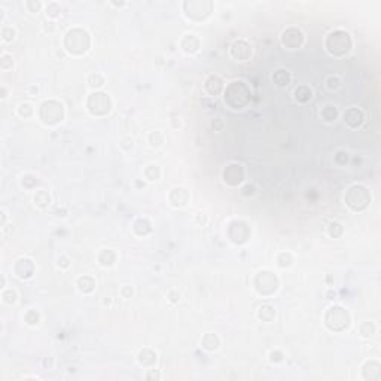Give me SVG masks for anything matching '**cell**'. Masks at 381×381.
I'll list each match as a JSON object with an SVG mask.
<instances>
[{"instance_id": "obj_26", "label": "cell", "mask_w": 381, "mask_h": 381, "mask_svg": "<svg viewBox=\"0 0 381 381\" xmlns=\"http://www.w3.org/2000/svg\"><path fill=\"white\" fill-rule=\"evenodd\" d=\"M271 81L277 88H287L290 82H292V73L286 69H279L273 73Z\"/></svg>"}, {"instance_id": "obj_24", "label": "cell", "mask_w": 381, "mask_h": 381, "mask_svg": "<svg viewBox=\"0 0 381 381\" xmlns=\"http://www.w3.org/2000/svg\"><path fill=\"white\" fill-rule=\"evenodd\" d=\"M52 203V195L50 191L47 189H37L33 194V204L39 209V210H47Z\"/></svg>"}, {"instance_id": "obj_20", "label": "cell", "mask_w": 381, "mask_h": 381, "mask_svg": "<svg viewBox=\"0 0 381 381\" xmlns=\"http://www.w3.org/2000/svg\"><path fill=\"white\" fill-rule=\"evenodd\" d=\"M158 362V353H156L153 348L150 347H143L139 353H137V364L145 368V369H149V368H153Z\"/></svg>"}, {"instance_id": "obj_16", "label": "cell", "mask_w": 381, "mask_h": 381, "mask_svg": "<svg viewBox=\"0 0 381 381\" xmlns=\"http://www.w3.org/2000/svg\"><path fill=\"white\" fill-rule=\"evenodd\" d=\"M343 119H344V124L350 130H359L365 124L366 116H365V112L362 109H359V107H348V109L344 110Z\"/></svg>"}, {"instance_id": "obj_45", "label": "cell", "mask_w": 381, "mask_h": 381, "mask_svg": "<svg viewBox=\"0 0 381 381\" xmlns=\"http://www.w3.org/2000/svg\"><path fill=\"white\" fill-rule=\"evenodd\" d=\"M0 36H2V40L6 43L14 42L17 39V30L14 27H3L2 32H0Z\"/></svg>"}, {"instance_id": "obj_23", "label": "cell", "mask_w": 381, "mask_h": 381, "mask_svg": "<svg viewBox=\"0 0 381 381\" xmlns=\"http://www.w3.org/2000/svg\"><path fill=\"white\" fill-rule=\"evenodd\" d=\"M199 347L209 351V353H213V351H217L220 348V338L217 333H213V332H207L203 335V338L199 341Z\"/></svg>"}, {"instance_id": "obj_1", "label": "cell", "mask_w": 381, "mask_h": 381, "mask_svg": "<svg viewBox=\"0 0 381 381\" xmlns=\"http://www.w3.org/2000/svg\"><path fill=\"white\" fill-rule=\"evenodd\" d=\"M223 104L231 110H244L249 107L252 101V89L244 81H232L225 85V89L222 93Z\"/></svg>"}, {"instance_id": "obj_38", "label": "cell", "mask_w": 381, "mask_h": 381, "mask_svg": "<svg viewBox=\"0 0 381 381\" xmlns=\"http://www.w3.org/2000/svg\"><path fill=\"white\" fill-rule=\"evenodd\" d=\"M61 11H63V8H61V5L58 2H50V3L45 5V14H47V17L51 18V19L60 18L61 17Z\"/></svg>"}, {"instance_id": "obj_46", "label": "cell", "mask_w": 381, "mask_h": 381, "mask_svg": "<svg viewBox=\"0 0 381 381\" xmlns=\"http://www.w3.org/2000/svg\"><path fill=\"white\" fill-rule=\"evenodd\" d=\"M240 194L243 197H248V198L255 197L256 195V186L253 183H243L241 188H240Z\"/></svg>"}, {"instance_id": "obj_54", "label": "cell", "mask_w": 381, "mask_h": 381, "mask_svg": "<svg viewBox=\"0 0 381 381\" xmlns=\"http://www.w3.org/2000/svg\"><path fill=\"white\" fill-rule=\"evenodd\" d=\"M29 94L33 96V97L37 96V94H39V88H37L36 85H30V86H29Z\"/></svg>"}, {"instance_id": "obj_21", "label": "cell", "mask_w": 381, "mask_h": 381, "mask_svg": "<svg viewBox=\"0 0 381 381\" xmlns=\"http://www.w3.org/2000/svg\"><path fill=\"white\" fill-rule=\"evenodd\" d=\"M96 284H97L96 279L93 276H88V274L79 276L75 280V286L78 289V292L82 294V295H91L96 290Z\"/></svg>"}, {"instance_id": "obj_31", "label": "cell", "mask_w": 381, "mask_h": 381, "mask_svg": "<svg viewBox=\"0 0 381 381\" xmlns=\"http://www.w3.org/2000/svg\"><path fill=\"white\" fill-rule=\"evenodd\" d=\"M320 118H322L325 122H328V124L335 122V121L340 118V110L335 107V106H332V104H326V106H323L322 110H320Z\"/></svg>"}, {"instance_id": "obj_58", "label": "cell", "mask_w": 381, "mask_h": 381, "mask_svg": "<svg viewBox=\"0 0 381 381\" xmlns=\"http://www.w3.org/2000/svg\"><path fill=\"white\" fill-rule=\"evenodd\" d=\"M136 186H139V188H145V186H146V183H145V182H143V183H142V182H139V181H136Z\"/></svg>"}, {"instance_id": "obj_49", "label": "cell", "mask_w": 381, "mask_h": 381, "mask_svg": "<svg viewBox=\"0 0 381 381\" xmlns=\"http://www.w3.org/2000/svg\"><path fill=\"white\" fill-rule=\"evenodd\" d=\"M72 265L69 256H66V255H61L58 259H57V266L60 268V270H69Z\"/></svg>"}, {"instance_id": "obj_43", "label": "cell", "mask_w": 381, "mask_h": 381, "mask_svg": "<svg viewBox=\"0 0 381 381\" xmlns=\"http://www.w3.org/2000/svg\"><path fill=\"white\" fill-rule=\"evenodd\" d=\"M14 57L11 54H2V57H0V69H2L3 72H8L11 69H14Z\"/></svg>"}, {"instance_id": "obj_5", "label": "cell", "mask_w": 381, "mask_h": 381, "mask_svg": "<svg viewBox=\"0 0 381 381\" xmlns=\"http://www.w3.org/2000/svg\"><path fill=\"white\" fill-rule=\"evenodd\" d=\"M344 203L353 213H364L372 204V194L368 186L362 183L350 185L344 192Z\"/></svg>"}, {"instance_id": "obj_40", "label": "cell", "mask_w": 381, "mask_h": 381, "mask_svg": "<svg viewBox=\"0 0 381 381\" xmlns=\"http://www.w3.org/2000/svg\"><path fill=\"white\" fill-rule=\"evenodd\" d=\"M325 85H326V89H328V91H331V93L338 91V89L343 86V79L340 76H337V75H331V76L326 78Z\"/></svg>"}, {"instance_id": "obj_56", "label": "cell", "mask_w": 381, "mask_h": 381, "mask_svg": "<svg viewBox=\"0 0 381 381\" xmlns=\"http://www.w3.org/2000/svg\"><path fill=\"white\" fill-rule=\"evenodd\" d=\"M0 91H2V96H0V97H2V100H5V99L8 97V88H6L5 85H2V88H0Z\"/></svg>"}, {"instance_id": "obj_33", "label": "cell", "mask_w": 381, "mask_h": 381, "mask_svg": "<svg viewBox=\"0 0 381 381\" xmlns=\"http://www.w3.org/2000/svg\"><path fill=\"white\" fill-rule=\"evenodd\" d=\"M326 234H328L329 238H333V240L341 238L343 234H344V225L341 222H338V220H332V222L328 223Z\"/></svg>"}, {"instance_id": "obj_50", "label": "cell", "mask_w": 381, "mask_h": 381, "mask_svg": "<svg viewBox=\"0 0 381 381\" xmlns=\"http://www.w3.org/2000/svg\"><path fill=\"white\" fill-rule=\"evenodd\" d=\"M145 378H146V380H160V378H161V374H160L158 369H155V366H153V368H149V369H148Z\"/></svg>"}, {"instance_id": "obj_44", "label": "cell", "mask_w": 381, "mask_h": 381, "mask_svg": "<svg viewBox=\"0 0 381 381\" xmlns=\"http://www.w3.org/2000/svg\"><path fill=\"white\" fill-rule=\"evenodd\" d=\"M284 353L282 351V350H271L270 351V354H268V361H270L271 364H274V365H279V364H283L284 362Z\"/></svg>"}, {"instance_id": "obj_12", "label": "cell", "mask_w": 381, "mask_h": 381, "mask_svg": "<svg viewBox=\"0 0 381 381\" xmlns=\"http://www.w3.org/2000/svg\"><path fill=\"white\" fill-rule=\"evenodd\" d=\"M280 43L283 48L290 50V51L299 50L305 43V34L299 27H295V26L286 27L280 34Z\"/></svg>"}, {"instance_id": "obj_36", "label": "cell", "mask_w": 381, "mask_h": 381, "mask_svg": "<svg viewBox=\"0 0 381 381\" xmlns=\"http://www.w3.org/2000/svg\"><path fill=\"white\" fill-rule=\"evenodd\" d=\"M40 320H42V316H40V313L36 310V308H30L26 311V315H24V323L30 328H36L40 325Z\"/></svg>"}, {"instance_id": "obj_22", "label": "cell", "mask_w": 381, "mask_h": 381, "mask_svg": "<svg viewBox=\"0 0 381 381\" xmlns=\"http://www.w3.org/2000/svg\"><path fill=\"white\" fill-rule=\"evenodd\" d=\"M153 228H152V223L149 219L146 217H139L133 222V234L139 237V238H145L148 237L149 234H152Z\"/></svg>"}, {"instance_id": "obj_8", "label": "cell", "mask_w": 381, "mask_h": 381, "mask_svg": "<svg viewBox=\"0 0 381 381\" xmlns=\"http://www.w3.org/2000/svg\"><path fill=\"white\" fill-rule=\"evenodd\" d=\"M85 109L91 116L103 118L114 110V100H112L110 94H107L103 89H100V91H91L86 96Z\"/></svg>"}, {"instance_id": "obj_52", "label": "cell", "mask_w": 381, "mask_h": 381, "mask_svg": "<svg viewBox=\"0 0 381 381\" xmlns=\"http://www.w3.org/2000/svg\"><path fill=\"white\" fill-rule=\"evenodd\" d=\"M133 295H134V289L131 287V286H122V289H121V297L122 298H125V299H130V298H133Z\"/></svg>"}, {"instance_id": "obj_27", "label": "cell", "mask_w": 381, "mask_h": 381, "mask_svg": "<svg viewBox=\"0 0 381 381\" xmlns=\"http://www.w3.org/2000/svg\"><path fill=\"white\" fill-rule=\"evenodd\" d=\"M313 89L308 85H299L294 89V100L299 104H307L313 99Z\"/></svg>"}, {"instance_id": "obj_9", "label": "cell", "mask_w": 381, "mask_h": 381, "mask_svg": "<svg viewBox=\"0 0 381 381\" xmlns=\"http://www.w3.org/2000/svg\"><path fill=\"white\" fill-rule=\"evenodd\" d=\"M255 292L262 298H273L280 289V279L271 270H259L252 280Z\"/></svg>"}, {"instance_id": "obj_19", "label": "cell", "mask_w": 381, "mask_h": 381, "mask_svg": "<svg viewBox=\"0 0 381 381\" xmlns=\"http://www.w3.org/2000/svg\"><path fill=\"white\" fill-rule=\"evenodd\" d=\"M361 378L364 381H380L381 380V364L377 359L365 361L361 368Z\"/></svg>"}, {"instance_id": "obj_57", "label": "cell", "mask_w": 381, "mask_h": 381, "mask_svg": "<svg viewBox=\"0 0 381 381\" xmlns=\"http://www.w3.org/2000/svg\"><path fill=\"white\" fill-rule=\"evenodd\" d=\"M110 5H112V6H116V8H124V6H127V3H125V2H121V3L110 2Z\"/></svg>"}, {"instance_id": "obj_42", "label": "cell", "mask_w": 381, "mask_h": 381, "mask_svg": "<svg viewBox=\"0 0 381 381\" xmlns=\"http://www.w3.org/2000/svg\"><path fill=\"white\" fill-rule=\"evenodd\" d=\"M37 183H39L37 177L34 174H32V173L24 174V176H22V179H21V185L24 186L26 189H34Z\"/></svg>"}, {"instance_id": "obj_7", "label": "cell", "mask_w": 381, "mask_h": 381, "mask_svg": "<svg viewBox=\"0 0 381 381\" xmlns=\"http://www.w3.org/2000/svg\"><path fill=\"white\" fill-rule=\"evenodd\" d=\"M182 11L188 21L201 24L213 15L215 2L212 0H185L182 3Z\"/></svg>"}, {"instance_id": "obj_11", "label": "cell", "mask_w": 381, "mask_h": 381, "mask_svg": "<svg viewBox=\"0 0 381 381\" xmlns=\"http://www.w3.org/2000/svg\"><path fill=\"white\" fill-rule=\"evenodd\" d=\"M220 177L228 188H238L246 182V168L238 163H228L222 168Z\"/></svg>"}, {"instance_id": "obj_2", "label": "cell", "mask_w": 381, "mask_h": 381, "mask_svg": "<svg viewBox=\"0 0 381 381\" xmlns=\"http://www.w3.org/2000/svg\"><path fill=\"white\" fill-rule=\"evenodd\" d=\"M93 39L89 32L83 27H72L64 33L63 48L72 57H83L91 50Z\"/></svg>"}, {"instance_id": "obj_15", "label": "cell", "mask_w": 381, "mask_h": 381, "mask_svg": "<svg viewBox=\"0 0 381 381\" xmlns=\"http://www.w3.org/2000/svg\"><path fill=\"white\" fill-rule=\"evenodd\" d=\"M12 273L21 280H30L36 273V265L30 258H18L12 265Z\"/></svg>"}, {"instance_id": "obj_17", "label": "cell", "mask_w": 381, "mask_h": 381, "mask_svg": "<svg viewBox=\"0 0 381 381\" xmlns=\"http://www.w3.org/2000/svg\"><path fill=\"white\" fill-rule=\"evenodd\" d=\"M203 89L209 97L216 99L217 96H220L223 93V89H225V81H223L222 76H219V75H209L203 83Z\"/></svg>"}, {"instance_id": "obj_4", "label": "cell", "mask_w": 381, "mask_h": 381, "mask_svg": "<svg viewBox=\"0 0 381 381\" xmlns=\"http://www.w3.org/2000/svg\"><path fill=\"white\" fill-rule=\"evenodd\" d=\"M351 313L341 304H332L325 310L323 325L332 333H343L351 326Z\"/></svg>"}, {"instance_id": "obj_32", "label": "cell", "mask_w": 381, "mask_h": 381, "mask_svg": "<svg viewBox=\"0 0 381 381\" xmlns=\"http://www.w3.org/2000/svg\"><path fill=\"white\" fill-rule=\"evenodd\" d=\"M86 83L91 88V91H100V89L106 85V78L101 73L96 72L86 78Z\"/></svg>"}, {"instance_id": "obj_18", "label": "cell", "mask_w": 381, "mask_h": 381, "mask_svg": "<svg viewBox=\"0 0 381 381\" xmlns=\"http://www.w3.org/2000/svg\"><path fill=\"white\" fill-rule=\"evenodd\" d=\"M179 48L186 55H195L201 50V39L195 33H186L179 42Z\"/></svg>"}, {"instance_id": "obj_6", "label": "cell", "mask_w": 381, "mask_h": 381, "mask_svg": "<svg viewBox=\"0 0 381 381\" xmlns=\"http://www.w3.org/2000/svg\"><path fill=\"white\" fill-rule=\"evenodd\" d=\"M37 118L45 127H57L66 119V107L55 99L43 100L37 109Z\"/></svg>"}, {"instance_id": "obj_29", "label": "cell", "mask_w": 381, "mask_h": 381, "mask_svg": "<svg viewBox=\"0 0 381 381\" xmlns=\"http://www.w3.org/2000/svg\"><path fill=\"white\" fill-rule=\"evenodd\" d=\"M161 174H163V171H161V167L158 166V164H148L145 168H143V177H145V181L146 182H150V183H153V182H158L160 179H161Z\"/></svg>"}, {"instance_id": "obj_39", "label": "cell", "mask_w": 381, "mask_h": 381, "mask_svg": "<svg viewBox=\"0 0 381 381\" xmlns=\"http://www.w3.org/2000/svg\"><path fill=\"white\" fill-rule=\"evenodd\" d=\"M18 301V294H17V290L12 289V287H6L2 290V302L6 304V305H15Z\"/></svg>"}, {"instance_id": "obj_28", "label": "cell", "mask_w": 381, "mask_h": 381, "mask_svg": "<svg viewBox=\"0 0 381 381\" xmlns=\"http://www.w3.org/2000/svg\"><path fill=\"white\" fill-rule=\"evenodd\" d=\"M276 316H277V311H276V308L271 304H262L258 308V319L261 322L271 323V322H274Z\"/></svg>"}, {"instance_id": "obj_37", "label": "cell", "mask_w": 381, "mask_h": 381, "mask_svg": "<svg viewBox=\"0 0 381 381\" xmlns=\"http://www.w3.org/2000/svg\"><path fill=\"white\" fill-rule=\"evenodd\" d=\"M17 115H18L19 118H22V119L32 118V116L34 115V107H33V104H32V103H27V101L19 103L18 107H17Z\"/></svg>"}, {"instance_id": "obj_30", "label": "cell", "mask_w": 381, "mask_h": 381, "mask_svg": "<svg viewBox=\"0 0 381 381\" xmlns=\"http://www.w3.org/2000/svg\"><path fill=\"white\" fill-rule=\"evenodd\" d=\"M357 332H359V335L364 340H371L377 333V325L372 320H364L357 326Z\"/></svg>"}, {"instance_id": "obj_14", "label": "cell", "mask_w": 381, "mask_h": 381, "mask_svg": "<svg viewBox=\"0 0 381 381\" xmlns=\"http://www.w3.org/2000/svg\"><path fill=\"white\" fill-rule=\"evenodd\" d=\"M167 199L173 209H185L191 203V192L185 186H174L168 192Z\"/></svg>"}, {"instance_id": "obj_53", "label": "cell", "mask_w": 381, "mask_h": 381, "mask_svg": "<svg viewBox=\"0 0 381 381\" xmlns=\"http://www.w3.org/2000/svg\"><path fill=\"white\" fill-rule=\"evenodd\" d=\"M212 127L215 128V131H222L223 130V121L220 118H216V119H213Z\"/></svg>"}, {"instance_id": "obj_47", "label": "cell", "mask_w": 381, "mask_h": 381, "mask_svg": "<svg viewBox=\"0 0 381 381\" xmlns=\"http://www.w3.org/2000/svg\"><path fill=\"white\" fill-rule=\"evenodd\" d=\"M24 6H26V9L29 11V12H32V14H37V12H40V9L45 6L42 2H39V0H27V2L24 3Z\"/></svg>"}, {"instance_id": "obj_48", "label": "cell", "mask_w": 381, "mask_h": 381, "mask_svg": "<svg viewBox=\"0 0 381 381\" xmlns=\"http://www.w3.org/2000/svg\"><path fill=\"white\" fill-rule=\"evenodd\" d=\"M119 146L124 152H131L134 149V140L131 137H122L121 142H119Z\"/></svg>"}, {"instance_id": "obj_25", "label": "cell", "mask_w": 381, "mask_h": 381, "mask_svg": "<svg viewBox=\"0 0 381 381\" xmlns=\"http://www.w3.org/2000/svg\"><path fill=\"white\" fill-rule=\"evenodd\" d=\"M118 261V255L114 249H103L97 253V262L103 268H112Z\"/></svg>"}, {"instance_id": "obj_41", "label": "cell", "mask_w": 381, "mask_h": 381, "mask_svg": "<svg viewBox=\"0 0 381 381\" xmlns=\"http://www.w3.org/2000/svg\"><path fill=\"white\" fill-rule=\"evenodd\" d=\"M333 161H335V164L340 166V167H346L348 164V161H350V155H348L347 150L341 149V150H338L337 153H335Z\"/></svg>"}, {"instance_id": "obj_51", "label": "cell", "mask_w": 381, "mask_h": 381, "mask_svg": "<svg viewBox=\"0 0 381 381\" xmlns=\"http://www.w3.org/2000/svg\"><path fill=\"white\" fill-rule=\"evenodd\" d=\"M167 298L171 304H179V301H181L182 295L177 292V290H170V292L167 294Z\"/></svg>"}, {"instance_id": "obj_34", "label": "cell", "mask_w": 381, "mask_h": 381, "mask_svg": "<svg viewBox=\"0 0 381 381\" xmlns=\"http://www.w3.org/2000/svg\"><path fill=\"white\" fill-rule=\"evenodd\" d=\"M146 140L152 148H161L166 143V134L160 130H153L148 134Z\"/></svg>"}, {"instance_id": "obj_55", "label": "cell", "mask_w": 381, "mask_h": 381, "mask_svg": "<svg viewBox=\"0 0 381 381\" xmlns=\"http://www.w3.org/2000/svg\"><path fill=\"white\" fill-rule=\"evenodd\" d=\"M0 216H2V222H0V227L5 228V225H6V219H8V215H6V212H5V210H2V212H0Z\"/></svg>"}, {"instance_id": "obj_35", "label": "cell", "mask_w": 381, "mask_h": 381, "mask_svg": "<svg viewBox=\"0 0 381 381\" xmlns=\"http://www.w3.org/2000/svg\"><path fill=\"white\" fill-rule=\"evenodd\" d=\"M295 259H294V255L290 252H280L277 256H276V265L282 270H287L294 265Z\"/></svg>"}, {"instance_id": "obj_3", "label": "cell", "mask_w": 381, "mask_h": 381, "mask_svg": "<svg viewBox=\"0 0 381 381\" xmlns=\"http://www.w3.org/2000/svg\"><path fill=\"white\" fill-rule=\"evenodd\" d=\"M325 50L333 58H344L353 51V37L344 29L331 30L325 37Z\"/></svg>"}, {"instance_id": "obj_13", "label": "cell", "mask_w": 381, "mask_h": 381, "mask_svg": "<svg viewBox=\"0 0 381 381\" xmlns=\"http://www.w3.org/2000/svg\"><path fill=\"white\" fill-rule=\"evenodd\" d=\"M253 55V47L249 40L246 39H235L230 47V57L237 63L249 61Z\"/></svg>"}, {"instance_id": "obj_10", "label": "cell", "mask_w": 381, "mask_h": 381, "mask_svg": "<svg viewBox=\"0 0 381 381\" xmlns=\"http://www.w3.org/2000/svg\"><path fill=\"white\" fill-rule=\"evenodd\" d=\"M227 238L230 243L234 246H244L248 244L253 235V228L250 222L244 219H232L228 222L227 230H225Z\"/></svg>"}]
</instances>
